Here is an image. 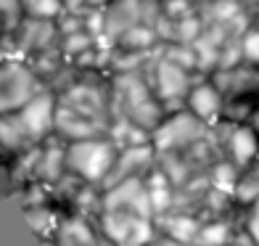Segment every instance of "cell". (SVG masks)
Returning <instances> with one entry per match:
<instances>
[{
    "instance_id": "obj_1",
    "label": "cell",
    "mask_w": 259,
    "mask_h": 246,
    "mask_svg": "<svg viewBox=\"0 0 259 246\" xmlns=\"http://www.w3.org/2000/svg\"><path fill=\"white\" fill-rule=\"evenodd\" d=\"M116 156V148L109 140L101 138H79L74 140L66 151V164L69 170L77 172V178L85 180H103L109 175L111 164Z\"/></svg>"
},
{
    "instance_id": "obj_2",
    "label": "cell",
    "mask_w": 259,
    "mask_h": 246,
    "mask_svg": "<svg viewBox=\"0 0 259 246\" xmlns=\"http://www.w3.org/2000/svg\"><path fill=\"white\" fill-rule=\"evenodd\" d=\"M40 90V82L32 69L16 61L0 64V114L16 111Z\"/></svg>"
},
{
    "instance_id": "obj_3",
    "label": "cell",
    "mask_w": 259,
    "mask_h": 246,
    "mask_svg": "<svg viewBox=\"0 0 259 246\" xmlns=\"http://www.w3.org/2000/svg\"><path fill=\"white\" fill-rule=\"evenodd\" d=\"M106 238L116 246H146L154 238L148 217L135 215V212H122V209H106L101 220Z\"/></svg>"
},
{
    "instance_id": "obj_4",
    "label": "cell",
    "mask_w": 259,
    "mask_h": 246,
    "mask_svg": "<svg viewBox=\"0 0 259 246\" xmlns=\"http://www.w3.org/2000/svg\"><path fill=\"white\" fill-rule=\"evenodd\" d=\"M19 122L24 127V133L29 135L32 143H37L40 138H45L53 130V116H56V98L51 93H34V96L24 103L21 109H16Z\"/></svg>"
},
{
    "instance_id": "obj_5",
    "label": "cell",
    "mask_w": 259,
    "mask_h": 246,
    "mask_svg": "<svg viewBox=\"0 0 259 246\" xmlns=\"http://www.w3.org/2000/svg\"><path fill=\"white\" fill-rule=\"evenodd\" d=\"M201 135H204V122L196 114H178L156 130L154 146H159L161 151H175L188 143H196Z\"/></svg>"
},
{
    "instance_id": "obj_6",
    "label": "cell",
    "mask_w": 259,
    "mask_h": 246,
    "mask_svg": "<svg viewBox=\"0 0 259 246\" xmlns=\"http://www.w3.org/2000/svg\"><path fill=\"white\" fill-rule=\"evenodd\" d=\"M103 207L106 209H122V212H135V215H143L148 217L151 215V193L146 191V185L133 178H127L122 183L114 185V191L106 193L103 198Z\"/></svg>"
},
{
    "instance_id": "obj_7",
    "label": "cell",
    "mask_w": 259,
    "mask_h": 246,
    "mask_svg": "<svg viewBox=\"0 0 259 246\" xmlns=\"http://www.w3.org/2000/svg\"><path fill=\"white\" fill-rule=\"evenodd\" d=\"M188 106H191V111L201 122H214L217 116L222 114V96H220L217 88L201 85V88L191 90V96H188Z\"/></svg>"
},
{
    "instance_id": "obj_8",
    "label": "cell",
    "mask_w": 259,
    "mask_h": 246,
    "mask_svg": "<svg viewBox=\"0 0 259 246\" xmlns=\"http://www.w3.org/2000/svg\"><path fill=\"white\" fill-rule=\"evenodd\" d=\"M156 85H159L161 98H175V96H180V93H185L188 74L180 64H175L167 58V61H161L159 69H156Z\"/></svg>"
},
{
    "instance_id": "obj_9",
    "label": "cell",
    "mask_w": 259,
    "mask_h": 246,
    "mask_svg": "<svg viewBox=\"0 0 259 246\" xmlns=\"http://www.w3.org/2000/svg\"><path fill=\"white\" fill-rule=\"evenodd\" d=\"M32 140L24 133V127L19 122V114L16 111H8V114H0V148L3 151H19L29 146Z\"/></svg>"
},
{
    "instance_id": "obj_10",
    "label": "cell",
    "mask_w": 259,
    "mask_h": 246,
    "mask_svg": "<svg viewBox=\"0 0 259 246\" xmlns=\"http://www.w3.org/2000/svg\"><path fill=\"white\" fill-rule=\"evenodd\" d=\"M230 151H233V159L235 164L246 167L254 156H256V135L254 130H246V127H238L230 138Z\"/></svg>"
},
{
    "instance_id": "obj_11",
    "label": "cell",
    "mask_w": 259,
    "mask_h": 246,
    "mask_svg": "<svg viewBox=\"0 0 259 246\" xmlns=\"http://www.w3.org/2000/svg\"><path fill=\"white\" fill-rule=\"evenodd\" d=\"M61 241L77 243V246H96L93 230L88 228V222H82V220H64L61 222Z\"/></svg>"
},
{
    "instance_id": "obj_12",
    "label": "cell",
    "mask_w": 259,
    "mask_h": 246,
    "mask_svg": "<svg viewBox=\"0 0 259 246\" xmlns=\"http://www.w3.org/2000/svg\"><path fill=\"white\" fill-rule=\"evenodd\" d=\"M66 161V154H61V151L56 148H48L45 154L37 156V170H34V175H40V178H58V170H61V164Z\"/></svg>"
},
{
    "instance_id": "obj_13",
    "label": "cell",
    "mask_w": 259,
    "mask_h": 246,
    "mask_svg": "<svg viewBox=\"0 0 259 246\" xmlns=\"http://www.w3.org/2000/svg\"><path fill=\"white\" fill-rule=\"evenodd\" d=\"M167 230H169V238L185 243V241H196L198 236V222L188 220V217H178V220H169L167 222Z\"/></svg>"
},
{
    "instance_id": "obj_14",
    "label": "cell",
    "mask_w": 259,
    "mask_h": 246,
    "mask_svg": "<svg viewBox=\"0 0 259 246\" xmlns=\"http://www.w3.org/2000/svg\"><path fill=\"white\" fill-rule=\"evenodd\" d=\"M21 6L34 19H53V16H58L64 0H21Z\"/></svg>"
},
{
    "instance_id": "obj_15",
    "label": "cell",
    "mask_w": 259,
    "mask_h": 246,
    "mask_svg": "<svg viewBox=\"0 0 259 246\" xmlns=\"http://www.w3.org/2000/svg\"><path fill=\"white\" fill-rule=\"evenodd\" d=\"M198 246H228V225H206V228H198V236H196Z\"/></svg>"
},
{
    "instance_id": "obj_16",
    "label": "cell",
    "mask_w": 259,
    "mask_h": 246,
    "mask_svg": "<svg viewBox=\"0 0 259 246\" xmlns=\"http://www.w3.org/2000/svg\"><path fill=\"white\" fill-rule=\"evenodd\" d=\"M243 51H246V56H249V58L259 61V32H254V34H249V37H246Z\"/></svg>"
},
{
    "instance_id": "obj_17",
    "label": "cell",
    "mask_w": 259,
    "mask_h": 246,
    "mask_svg": "<svg viewBox=\"0 0 259 246\" xmlns=\"http://www.w3.org/2000/svg\"><path fill=\"white\" fill-rule=\"evenodd\" d=\"M21 0H0V16H16Z\"/></svg>"
}]
</instances>
